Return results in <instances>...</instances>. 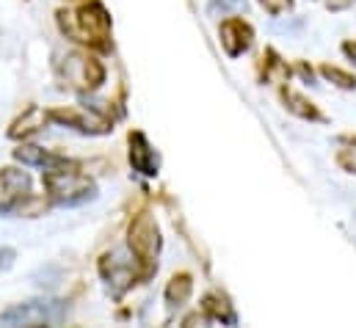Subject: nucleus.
Here are the masks:
<instances>
[{
	"label": "nucleus",
	"instance_id": "nucleus-7",
	"mask_svg": "<svg viewBox=\"0 0 356 328\" xmlns=\"http://www.w3.org/2000/svg\"><path fill=\"white\" fill-rule=\"evenodd\" d=\"M97 270H99L102 281L108 284V290H111L113 295H122V293H127L136 281H144L141 268L136 265V259H133V256H122V254H116V251L102 254L99 262H97Z\"/></svg>",
	"mask_w": 356,
	"mask_h": 328
},
{
	"label": "nucleus",
	"instance_id": "nucleus-10",
	"mask_svg": "<svg viewBox=\"0 0 356 328\" xmlns=\"http://www.w3.org/2000/svg\"><path fill=\"white\" fill-rule=\"evenodd\" d=\"M127 147H130L127 149V158H130L133 171H138L141 177H158V171H161V155H158V149L149 144V138L141 130H130Z\"/></svg>",
	"mask_w": 356,
	"mask_h": 328
},
{
	"label": "nucleus",
	"instance_id": "nucleus-5",
	"mask_svg": "<svg viewBox=\"0 0 356 328\" xmlns=\"http://www.w3.org/2000/svg\"><path fill=\"white\" fill-rule=\"evenodd\" d=\"M47 119L61 127H70L81 136H108L113 130V122L108 116H102L97 108H86V105L53 108V110H47Z\"/></svg>",
	"mask_w": 356,
	"mask_h": 328
},
{
	"label": "nucleus",
	"instance_id": "nucleus-23",
	"mask_svg": "<svg viewBox=\"0 0 356 328\" xmlns=\"http://www.w3.org/2000/svg\"><path fill=\"white\" fill-rule=\"evenodd\" d=\"M346 6H351V0H326V8H329V11H340V8H346Z\"/></svg>",
	"mask_w": 356,
	"mask_h": 328
},
{
	"label": "nucleus",
	"instance_id": "nucleus-6",
	"mask_svg": "<svg viewBox=\"0 0 356 328\" xmlns=\"http://www.w3.org/2000/svg\"><path fill=\"white\" fill-rule=\"evenodd\" d=\"M64 78L70 81L72 88L91 94L105 83V64L86 50H75L64 58Z\"/></svg>",
	"mask_w": 356,
	"mask_h": 328
},
{
	"label": "nucleus",
	"instance_id": "nucleus-15",
	"mask_svg": "<svg viewBox=\"0 0 356 328\" xmlns=\"http://www.w3.org/2000/svg\"><path fill=\"white\" fill-rule=\"evenodd\" d=\"M44 122H50L47 119V110H39V108H28L14 124H11V130H8V138H28V136H33V133H39L42 127H44Z\"/></svg>",
	"mask_w": 356,
	"mask_h": 328
},
{
	"label": "nucleus",
	"instance_id": "nucleus-13",
	"mask_svg": "<svg viewBox=\"0 0 356 328\" xmlns=\"http://www.w3.org/2000/svg\"><path fill=\"white\" fill-rule=\"evenodd\" d=\"M257 72H260V83H276V85H284L293 78V67L273 47L263 50V56L257 61Z\"/></svg>",
	"mask_w": 356,
	"mask_h": 328
},
{
	"label": "nucleus",
	"instance_id": "nucleus-1",
	"mask_svg": "<svg viewBox=\"0 0 356 328\" xmlns=\"http://www.w3.org/2000/svg\"><path fill=\"white\" fill-rule=\"evenodd\" d=\"M56 17H58V28L67 39H72L83 47H91V50H99V53L111 50L113 19H111V11L99 0H89V3L78 6L75 11L61 8Z\"/></svg>",
	"mask_w": 356,
	"mask_h": 328
},
{
	"label": "nucleus",
	"instance_id": "nucleus-20",
	"mask_svg": "<svg viewBox=\"0 0 356 328\" xmlns=\"http://www.w3.org/2000/svg\"><path fill=\"white\" fill-rule=\"evenodd\" d=\"M260 3V8L270 14V17H282V14H287V11H293V6H296V0H257Z\"/></svg>",
	"mask_w": 356,
	"mask_h": 328
},
{
	"label": "nucleus",
	"instance_id": "nucleus-18",
	"mask_svg": "<svg viewBox=\"0 0 356 328\" xmlns=\"http://www.w3.org/2000/svg\"><path fill=\"white\" fill-rule=\"evenodd\" d=\"M340 149H337V155H334V161H337V165L346 171V174H354L356 177V138H351V136H343L340 138Z\"/></svg>",
	"mask_w": 356,
	"mask_h": 328
},
{
	"label": "nucleus",
	"instance_id": "nucleus-11",
	"mask_svg": "<svg viewBox=\"0 0 356 328\" xmlns=\"http://www.w3.org/2000/svg\"><path fill=\"white\" fill-rule=\"evenodd\" d=\"M279 99H282L284 110H287V113H293V116H296V119H301V122H326V116L321 113V108H318L309 97H304L301 91L290 88L287 83H284V85H279Z\"/></svg>",
	"mask_w": 356,
	"mask_h": 328
},
{
	"label": "nucleus",
	"instance_id": "nucleus-9",
	"mask_svg": "<svg viewBox=\"0 0 356 328\" xmlns=\"http://www.w3.org/2000/svg\"><path fill=\"white\" fill-rule=\"evenodd\" d=\"M218 42H221L227 58H241V56H246V53L254 47L257 33H254V28H252L249 19H243V17H229V14H227V17L221 19V25H218Z\"/></svg>",
	"mask_w": 356,
	"mask_h": 328
},
{
	"label": "nucleus",
	"instance_id": "nucleus-12",
	"mask_svg": "<svg viewBox=\"0 0 356 328\" xmlns=\"http://www.w3.org/2000/svg\"><path fill=\"white\" fill-rule=\"evenodd\" d=\"M199 312L207 318V323H221V326H238V312L229 304V298L218 290H210L202 295Z\"/></svg>",
	"mask_w": 356,
	"mask_h": 328
},
{
	"label": "nucleus",
	"instance_id": "nucleus-2",
	"mask_svg": "<svg viewBox=\"0 0 356 328\" xmlns=\"http://www.w3.org/2000/svg\"><path fill=\"white\" fill-rule=\"evenodd\" d=\"M44 193L58 207H81L97 199V182L70 158L47 165L42 174Z\"/></svg>",
	"mask_w": 356,
	"mask_h": 328
},
{
	"label": "nucleus",
	"instance_id": "nucleus-21",
	"mask_svg": "<svg viewBox=\"0 0 356 328\" xmlns=\"http://www.w3.org/2000/svg\"><path fill=\"white\" fill-rule=\"evenodd\" d=\"M296 72H298L307 83H315V69L307 67V61H298V64H296Z\"/></svg>",
	"mask_w": 356,
	"mask_h": 328
},
{
	"label": "nucleus",
	"instance_id": "nucleus-22",
	"mask_svg": "<svg viewBox=\"0 0 356 328\" xmlns=\"http://www.w3.org/2000/svg\"><path fill=\"white\" fill-rule=\"evenodd\" d=\"M340 50H343V56H346V58H348V61L356 67V42H354V39L343 42V44H340Z\"/></svg>",
	"mask_w": 356,
	"mask_h": 328
},
{
	"label": "nucleus",
	"instance_id": "nucleus-4",
	"mask_svg": "<svg viewBox=\"0 0 356 328\" xmlns=\"http://www.w3.org/2000/svg\"><path fill=\"white\" fill-rule=\"evenodd\" d=\"M67 301L58 298H42V301H25L14 304L0 312V326H58L67 320Z\"/></svg>",
	"mask_w": 356,
	"mask_h": 328
},
{
	"label": "nucleus",
	"instance_id": "nucleus-19",
	"mask_svg": "<svg viewBox=\"0 0 356 328\" xmlns=\"http://www.w3.org/2000/svg\"><path fill=\"white\" fill-rule=\"evenodd\" d=\"M241 6H243V0H210L207 3V14L210 17H227L229 11H235Z\"/></svg>",
	"mask_w": 356,
	"mask_h": 328
},
{
	"label": "nucleus",
	"instance_id": "nucleus-25",
	"mask_svg": "<svg viewBox=\"0 0 356 328\" xmlns=\"http://www.w3.org/2000/svg\"><path fill=\"white\" fill-rule=\"evenodd\" d=\"M351 3H356V0H351Z\"/></svg>",
	"mask_w": 356,
	"mask_h": 328
},
{
	"label": "nucleus",
	"instance_id": "nucleus-17",
	"mask_svg": "<svg viewBox=\"0 0 356 328\" xmlns=\"http://www.w3.org/2000/svg\"><path fill=\"white\" fill-rule=\"evenodd\" d=\"M321 78L323 81H329L332 85H337V88H343V91H356V75L351 72H346V69H340V67H332V64H321Z\"/></svg>",
	"mask_w": 356,
	"mask_h": 328
},
{
	"label": "nucleus",
	"instance_id": "nucleus-8",
	"mask_svg": "<svg viewBox=\"0 0 356 328\" xmlns=\"http://www.w3.org/2000/svg\"><path fill=\"white\" fill-rule=\"evenodd\" d=\"M31 196V177L22 168H0V213L3 215H22Z\"/></svg>",
	"mask_w": 356,
	"mask_h": 328
},
{
	"label": "nucleus",
	"instance_id": "nucleus-14",
	"mask_svg": "<svg viewBox=\"0 0 356 328\" xmlns=\"http://www.w3.org/2000/svg\"><path fill=\"white\" fill-rule=\"evenodd\" d=\"M191 295H193V276L191 273H175L172 279H169V284H166V290H163V298H166V304H169V309H182L188 301H191Z\"/></svg>",
	"mask_w": 356,
	"mask_h": 328
},
{
	"label": "nucleus",
	"instance_id": "nucleus-24",
	"mask_svg": "<svg viewBox=\"0 0 356 328\" xmlns=\"http://www.w3.org/2000/svg\"><path fill=\"white\" fill-rule=\"evenodd\" d=\"M67 3H75V0H67Z\"/></svg>",
	"mask_w": 356,
	"mask_h": 328
},
{
	"label": "nucleus",
	"instance_id": "nucleus-16",
	"mask_svg": "<svg viewBox=\"0 0 356 328\" xmlns=\"http://www.w3.org/2000/svg\"><path fill=\"white\" fill-rule=\"evenodd\" d=\"M14 161L22 165H39V168H47V165L64 161V155H58V152H47V149L33 147V144H19V147L14 149Z\"/></svg>",
	"mask_w": 356,
	"mask_h": 328
},
{
	"label": "nucleus",
	"instance_id": "nucleus-3",
	"mask_svg": "<svg viewBox=\"0 0 356 328\" xmlns=\"http://www.w3.org/2000/svg\"><path fill=\"white\" fill-rule=\"evenodd\" d=\"M163 248L161 238V227L155 221L152 213H136L127 224V251L136 259V265L141 268V276L149 279L158 273V256Z\"/></svg>",
	"mask_w": 356,
	"mask_h": 328
}]
</instances>
